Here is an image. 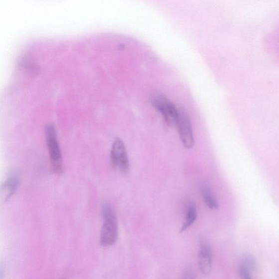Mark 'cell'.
<instances>
[{
	"instance_id": "obj_11",
	"label": "cell",
	"mask_w": 279,
	"mask_h": 279,
	"mask_svg": "<svg viewBox=\"0 0 279 279\" xmlns=\"http://www.w3.org/2000/svg\"><path fill=\"white\" fill-rule=\"evenodd\" d=\"M202 195L206 205L211 210H218L219 204L215 197L211 193V190L207 186L202 188Z\"/></svg>"
},
{
	"instance_id": "obj_9",
	"label": "cell",
	"mask_w": 279,
	"mask_h": 279,
	"mask_svg": "<svg viewBox=\"0 0 279 279\" xmlns=\"http://www.w3.org/2000/svg\"><path fill=\"white\" fill-rule=\"evenodd\" d=\"M20 67L28 75L36 76L40 71L38 64L29 56L23 57L19 62Z\"/></svg>"
},
{
	"instance_id": "obj_8",
	"label": "cell",
	"mask_w": 279,
	"mask_h": 279,
	"mask_svg": "<svg viewBox=\"0 0 279 279\" xmlns=\"http://www.w3.org/2000/svg\"><path fill=\"white\" fill-rule=\"evenodd\" d=\"M19 178L13 173L2 184L1 192L5 201L9 200L15 193L18 186Z\"/></svg>"
},
{
	"instance_id": "obj_3",
	"label": "cell",
	"mask_w": 279,
	"mask_h": 279,
	"mask_svg": "<svg viewBox=\"0 0 279 279\" xmlns=\"http://www.w3.org/2000/svg\"><path fill=\"white\" fill-rule=\"evenodd\" d=\"M151 103L164 118L169 126L176 124L179 115V110L176 106L162 94H156L151 98Z\"/></svg>"
},
{
	"instance_id": "obj_5",
	"label": "cell",
	"mask_w": 279,
	"mask_h": 279,
	"mask_svg": "<svg viewBox=\"0 0 279 279\" xmlns=\"http://www.w3.org/2000/svg\"><path fill=\"white\" fill-rule=\"evenodd\" d=\"M176 125L180 139L187 149H191L194 145V138L191 121L185 112L179 111Z\"/></svg>"
},
{
	"instance_id": "obj_2",
	"label": "cell",
	"mask_w": 279,
	"mask_h": 279,
	"mask_svg": "<svg viewBox=\"0 0 279 279\" xmlns=\"http://www.w3.org/2000/svg\"><path fill=\"white\" fill-rule=\"evenodd\" d=\"M45 136L52 169L55 174H61L63 172L62 154L57 140L56 130L53 124H49L46 126Z\"/></svg>"
},
{
	"instance_id": "obj_7",
	"label": "cell",
	"mask_w": 279,
	"mask_h": 279,
	"mask_svg": "<svg viewBox=\"0 0 279 279\" xmlns=\"http://www.w3.org/2000/svg\"><path fill=\"white\" fill-rule=\"evenodd\" d=\"M257 267L256 260L252 255L246 254L242 258L239 265V276L243 279H251Z\"/></svg>"
},
{
	"instance_id": "obj_1",
	"label": "cell",
	"mask_w": 279,
	"mask_h": 279,
	"mask_svg": "<svg viewBox=\"0 0 279 279\" xmlns=\"http://www.w3.org/2000/svg\"><path fill=\"white\" fill-rule=\"evenodd\" d=\"M103 224L101 230L100 243L108 247L115 244L118 236V222L115 214L108 203L103 204L102 209Z\"/></svg>"
},
{
	"instance_id": "obj_6",
	"label": "cell",
	"mask_w": 279,
	"mask_h": 279,
	"mask_svg": "<svg viewBox=\"0 0 279 279\" xmlns=\"http://www.w3.org/2000/svg\"><path fill=\"white\" fill-rule=\"evenodd\" d=\"M199 269L204 276H209L212 268V254L211 248L205 240L200 242L198 260Z\"/></svg>"
},
{
	"instance_id": "obj_10",
	"label": "cell",
	"mask_w": 279,
	"mask_h": 279,
	"mask_svg": "<svg viewBox=\"0 0 279 279\" xmlns=\"http://www.w3.org/2000/svg\"><path fill=\"white\" fill-rule=\"evenodd\" d=\"M198 217L197 209L195 206L193 204L189 205L186 217V221L181 229V233L184 232L188 228L191 227L194 223Z\"/></svg>"
},
{
	"instance_id": "obj_12",
	"label": "cell",
	"mask_w": 279,
	"mask_h": 279,
	"mask_svg": "<svg viewBox=\"0 0 279 279\" xmlns=\"http://www.w3.org/2000/svg\"><path fill=\"white\" fill-rule=\"evenodd\" d=\"M182 278L183 279H194L196 278L194 271L191 267H188L183 271Z\"/></svg>"
},
{
	"instance_id": "obj_4",
	"label": "cell",
	"mask_w": 279,
	"mask_h": 279,
	"mask_svg": "<svg viewBox=\"0 0 279 279\" xmlns=\"http://www.w3.org/2000/svg\"><path fill=\"white\" fill-rule=\"evenodd\" d=\"M111 163L113 167L123 174H128L130 165L125 145L123 141L116 139L112 145L111 151Z\"/></svg>"
},
{
	"instance_id": "obj_13",
	"label": "cell",
	"mask_w": 279,
	"mask_h": 279,
	"mask_svg": "<svg viewBox=\"0 0 279 279\" xmlns=\"http://www.w3.org/2000/svg\"><path fill=\"white\" fill-rule=\"evenodd\" d=\"M3 275V270L1 265H0V279L2 278Z\"/></svg>"
}]
</instances>
